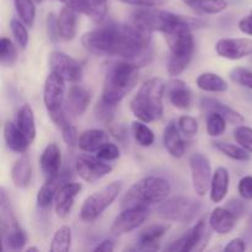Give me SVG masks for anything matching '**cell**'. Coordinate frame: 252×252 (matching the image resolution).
Here are the masks:
<instances>
[{"instance_id":"obj_22","label":"cell","mask_w":252,"mask_h":252,"mask_svg":"<svg viewBox=\"0 0 252 252\" xmlns=\"http://www.w3.org/2000/svg\"><path fill=\"white\" fill-rule=\"evenodd\" d=\"M236 220L238 218L226 207H217L209 217V225L213 231L225 235L233 230L236 225Z\"/></svg>"},{"instance_id":"obj_30","label":"cell","mask_w":252,"mask_h":252,"mask_svg":"<svg viewBox=\"0 0 252 252\" xmlns=\"http://www.w3.org/2000/svg\"><path fill=\"white\" fill-rule=\"evenodd\" d=\"M32 167L29 157L24 155L15 161L11 169V180L12 184L17 189H26L31 182Z\"/></svg>"},{"instance_id":"obj_54","label":"cell","mask_w":252,"mask_h":252,"mask_svg":"<svg viewBox=\"0 0 252 252\" xmlns=\"http://www.w3.org/2000/svg\"><path fill=\"white\" fill-rule=\"evenodd\" d=\"M115 250V243L112 240H103L94 249V251H102V252H112Z\"/></svg>"},{"instance_id":"obj_24","label":"cell","mask_w":252,"mask_h":252,"mask_svg":"<svg viewBox=\"0 0 252 252\" xmlns=\"http://www.w3.org/2000/svg\"><path fill=\"white\" fill-rule=\"evenodd\" d=\"M58 29L63 41H71L78 31V12L65 5L59 12Z\"/></svg>"},{"instance_id":"obj_58","label":"cell","mask_w":252,"mask_h":252,"mask_svg":"<svg viewBox=\"0 0 252 252\" xmlns=\"http://www.w3.org/2000/svg\"><path fill=\"white\" fill-rule=\"evenodd\" d=\"M58 1H63V2H65L66 0H58Z\"/></svg>"},{"instance_id":"obj_5","label":"cell","mask_w":252,"mask_h":252,"mask_svg":"<svg viewBox=\"0 0 252 252\" xmlns=\"http://www.w3.org/2000/svg\"><path fill=\"white\" fill-rule=\"evenodd\" d=\"M132 22L148 31H159L164 34L170 33L185 25H189L193 29L204 25V22L199 19L176 15L174 12L164 11L155 7H143L134 11L132 15Z\"/></svg>"},{"instance_id":"obj_35","label":"cell","mask_w":252,"mask_h":252,"mask_svg":"<svg viewBox=\"0 0 252 252\" xmlns=\"http://www.w3.org/2000/svg\"><path fill=\"white\" fill-rule=\"evenodd\" d=\"M213 144L214 148H217L219 152L223 153L225 157L236 160V161H250L251 160V153L248 152L241 145H235L225 142H216Z\"/></svg>"},{"instance_id":"obj_6","label":"cell","mask_w":252,"mask_h":252,"mask_svg":"<svg viewBox=\"0 0 252 252\" xmlns=\"http://www.w3.org/2000/svg\"><path fill=\"white\" fill-rule=\"evenodd\" d=\"M192 30L193 27L186 25L164 34L171 52L167 63V73L171 76H177L184 73L193 58L194 38Z\"/></svg>"},{"instance_id":"obj_46","label":"cell","mask_w":252,"mask_h":252,"mask_svg":"<svg viewBox=\"0 0 252 252\" xmlns=\"http://www.w3.org/2000/svg\"><path fill=\"white\" fill-rule=\"evenodd\" d=\"M120 148L110 142L105 143V144L96 152V157L100 158L101 160H105V161H113V160H117L118 158H120Z\"/></svg>"},{"instance_id":"obj_55","label":"cell","mask_w":252,"mask_h":252,"mask_svg":"<svg viewBox=\"0 0 252 252\" xmlns=\"http://www.w3.org/2000/svg\"><path fill=\"white\" fill-rule=\"evenodd\" d=\"M245 235H246V239H248V240H251L252 239V214H251L250 219H249L248 226H246Z\"/></svg>"},{"instance_id":"obj_34","label":"cell","mask_w":252,"mask_h":252,"mask_svg":"<svg viewBox=\"0 0 252 252\" xmlns=\"http://www.w3.org/2000/svg\"><path fill=\"white\" fill-rule=\"evenodd\" d=\"M1 239L4 248L14 251L22 250L27 243L26 233H25V230L20 225L11 229V230H9L7 233L2 234Z\"/></svg>"},{"instance_id":"obj_19","label":"cell","mask_w":252,"mask_h":252,"mask_svg":"<svg viewBox=\"0 0 252 252\" xmlns=\"http://www.w3.org/2000/svg\"><path fill=\"white\" fill-rule=\"evenodd\" d=\"M90 100L91 95L86 89L74 85L69 89L68 94H66L64 108H65L68 116H70V117H79V116L85 113L86 108H88L89 103H90Z\"/></svg>"},{"instance_id":"obj_40","label":"cell","mask_w":252,"mask_h":252,"mask_svg":"<svg viewBox=\"0 0 252 252\" xmlns=\"http://www.w3.org/2000/svg\"><path fill=\"white\" fill-rule=\"evenodd\" d=\"M228 121L217 112H208L207 116V132L211 137H220L226 129Z\"/></svg>"},{"instance_id":"obj_57","label":"cell","mask_w":252,"mask_h":252,"mask_svg":"<svg viewBox=\"0 0 252 252\" xmlns=\"http://www.w3.org/2000/svg\"><path fill=\"white\" fill-rule=\"evenodd\" d=\"M30 251H39V250H38V248H29L27 249V252H30Z\"/></svg>"},{"instance_id":"obj_10","label":"cell","mask_w":252,"mask_h":252,"mask_svg":"<svg viewBox=\"0 0 252 252\" xmlns=\"http://www.w3.org/2000/svg\"><path fill=\"white\" fill-rule=\"evenodd\" d=\"M75 169L79 176L89 184L98 181L112 171V166L107 164V161L101 160L97 157H93L89 153L78 157Z\"/></svg>"},{"instance_id":"obj_17","label":"cell","mask_w":252,"mask_h":252,"mask_svg":"<svg viewBox=\"0 0 252 252\" xmlns=\"http://www.w3.org/2000/svg\"><path fill=\"white\" fill-rule=\"evenodd\" d=\"M170 229L167 224H153L143 229L137 236L135 245L133 248H128L127 250L132 251H155L159 250L158 240L164 236Z\"/></svg>"},{"instance_id":"obj_13","label":"cell","mask_w":252,"mask_h":252,"mask_svg":"<svg viewBox=\"0 0 252 252\" xmlns=\"http://www.w3.org/2000/svg\"><path fill=\"white\" fill-rule=\"evenodd\" d=\"M148 207H137V208L123 209L121 214L116 217L111 225V233L115 235H123L139 228L149 217Z\"/></svg>"},{"instance_id":"obj_53","label":"cell","mask_w":252,"mask_h":252,"mask_svg":"<svg viewBox=\"0 0 252 252\" xmlns=\"http://www.w3.org/2000/svg\"><path fill=\"white\" fill-rule=\"evenodd\" d=\"M239 29L241 32H244L245 34L252 36V12L249 14L248 16H244L243 19L239 21Z\"/></svg>"},{"instance_id":"obj_42","label":"cell","mask_w":252,"mask_h":252,"mask_svg":"<svg viewBox=\"0 0 252 252\" xmlns=\"http://www.w3.org/2000/svg\"><path fill=\"white\" fill-rule=\"evenodd\" d=\"M26 26L27 25L20 17L19 19L12 17L11 21H10V29H11L12 36L15 37L17 44L21 49H25L29 44V32H27Z\"/></svg>"},{"instance_id":"obj_18","label":"cell","mask_w":252,"mask_h":252,"mask_svg":"<svg viewBox=\"0 0 252 252\" xmlns=\"http://www.w3.org/2000/svg\"><path fill=\"white\" fill-rule=\"evenodd\" d=\"M62 165V153L56 143H51L44 148L39 158V166L46 181L57 179L59 176Z\"/></svg>"},{"instance_id":"obj_7","label":"cell","mask_w":252,"mask_h":252,"mask_svg":"<svg viewBox=\"0 0 252 252\" xmlns=\"http://www.w3.org/2000/svg\"><path fill=\"white\" fill-rule=\"evenodd\" d=\"M202 211V202L187 196H175L159 204L157 214L164 220L175 223H192Z\"/></svg>"},{"instance_id":"obj_32","label":"cell","mask_w":252,"mask_h":252,"mask_svg":"<svg viewBox=\"0 0 252 252\" xmlns=\"http://www.w3.org/2000/svg\"><path fill=\"white\" fill-rule=\"evenodd\" d=\"M189 9L198 14H219L228 7L226 0H182Z\"/></svg>"},{"instance_id":"obj_37","label":"cell","mask_w":252,"mask_h":252,"mask_svg":"<svg viewBox=\"0 0 252 252\" xmlns=\"http://www.w3.org/2000/svg\"><path fill=\"white\" fill-rule=\"evenodd\" d=\"M132 132L133 135H134V139L140 147H152L154 144V140H155V134L147 125L145 122L140 121H135V122L132 123Z\"/></svg>"},{"instance_id":"obj_36","label":"cell","mask_w":252,"mask_h":252,"mask_svg":"<svg viewBox=\"0 0 252 252\" xmlns=\"http://www.w3.org/2000/svg\"><path fill=\"white\" fill-rule=\"evenodd\" d=\"M36 0H14L17 16L29 27H32L36 19Z\"/></svg>"},{"instance_id":"obj_15","label":"cell","mask_w":252,"mask_h":252,"mask_svg":"<svg viewBox=\"0 0 252 252\" xmlns=\"http://www.w3.org/2000/svg\"><path fill=\"white\" fill-rule=\"evenodd\" d=\"M216 51L221 58L238 61L252 56V39L250 38H223L216 44Z\"/></svg>"},{"instance_id":"obj_29","label":"cell","mask_w":252,"mask_h":252,"mask_svg":"<svg viewBox=\"0 0 252 252\" xmlns=\"http://www.w3.org/2000/svg\"><path fill=\"white\" fill-rule=\"evenodd\" d=\"M66 181L62 174H59V176L57 179L51 180V181H46V184L39 189L38 193H37V206L41 209H48L51 208L52 203L56 199V194L58 192L59 187L63 184H65Z\"/></svg>"},{"instance_id":"obj_26","label":"cell","mask_w":252,"mask_h":252,"mask_svg":"<svg viewBox=\"0 0 252 252\" xmlns=\"http://www.w3.org/2000/svg\"><path fill=\"white\" fill-rule=\"evenodd\" d=\"M65 5L78 14L89 16L96 24H101L107 14V6H96L91 0H66Z\"/></svg>"},{"instance_id":"obj_27","label":"cell","mask_w":252,"mask_h":252,"mask_svg":"<svg viewBox=\"0 0 252 252\" xmlns=\"http://www.w3.org/2000/svg\"><path fill=\"white\" fill-rule=\"evenodd\" d=\"M108 140H110V135L103 129H89L81 133L78 147L83 152L91 154V153L97 152Z\"/></svg>"},{"instance_id":"obj_56","label":"cell","mask_w":252,"mask_h":252,"mask_svg":"<svg viewBox=\"0 0 252 252\" xmlns=\"http://www.w3.org/2000/svg\"><path fill=\"white\" fill-rule=\"evenodd\" d=\"M91 1H93L96 6H107V5H106V1H107V0H91Z\"/></svg>"},{"instance_id":"obj_50","label":"cell","mask_w":252,"mask_h":252,"mask_svg":"<svg viewBox=\"0 0 252 252\" xmlns=\"http://www.w3.org/2000/svg\"><path fill=\"white\" fill-rule=\"evenodd\" d=\"M226 208L229 209V211L231 212V213L234 214V216L236 217V218H241V217L245 214L246 212V206L245 203H244L241 199H238V198H233L230 199V201L228 202V204H226Z\"/></svg>"},{"instance_id":"obj_48","label":"cell","mask_w":252,"mask_h":252,"mask_svg":"<svg viewBox=\"0 0 252 252\" xmlns=\"http://www.w3.org/2000/svg\"><path fill=\"white\" fill-rule=\"evenodd\" d=\"M47 33H48L51 42H53V43H56L61 38L58 29V17L53 12L48 14V16H47Z\"/></svg>"},{"instance_id":"obj_38","label":"cell","mask_w":252,"mask_h":252,"mask_svg":"<svg viewBox=\"0 0 252 252\" xmlns=\"http://www.w3.org/2000/svg\"><path fill=\"white\" fill-rule=\"evenodd\" d=\"M71 245V229L68 225H63L54 234L51 244V251L66 252Z\"/></svg>"},{"instance_id":"obj_28","label":"cell","mask_w":252,"mask_h":252,"mask_svg":"<svg viewBox=\"0 0 252 252\" xmlns=\"http://www.w3.org/2000/svg\"><path fill=\"white\" fill-rule=\"evenodd\" d=\"M230 184L229 171L225 167H218L214 171L211 182V199L214 203H220L226 197Z\"/></svg>"},{"instance_id":"obj_43","label":"cell","mask_w":252,"mask_h":252,"mask_svg":"<svg viewBox=\"0 0 252 252\" xmlns=\"http://www.w3.org/2000/svg\"><path fill=\"white\" fill-rule=\"evenodd\" d=\"M234 138L239 145L245 148L252 154V128L246 126H239L234 130Z\"/></svg>"},{"instance_id":"obj_16","label":"cell","mask_w":252,"mask_h":252,"mask_svg":"<svg viewBox=\"0 0 252 252\" xmlns=\"http://www.w3.org/2000/svg\"><path fill=\"white\" fill-rule=\"evenodd\" d=\"M83 189V185L76 182H65L59 187L54 199V208L59 218L65 219L73 209L74 202Z\"/></svg>"},{"instance_id":"obj_47","label":"cell","mask_w":252,"mask_h":252,"mask_svg":"<svg viewBox=\"0 0 252 252\" xmlns=\"http://www.w3.org/2000/svg\"><path fill=\"white\" fill-rule=\"evenodd\" d=\"M62 130V138H63L64 143L69 147H76L79 144V135H78V130L76 128L74 127L73 125L68 123L66 126H64L63 128H61Z\"/></svg>"},{"instance_id":"obj_33","label":"cell","mask_w":252,"mask_h":252,"mask_svg":"<svg viewBox=\"0 0 252 252\" xmlns=\"http://www.w3.org/2000/svg\"><path fill=\"white\" fill-rule=\"evenodd\" d=\"M197 86L207 93H225L228 84L221 76L214 73H203L197 78Z\"/></svg>"},{"instance_id":"obj_51","label":"cell","mask_w":252,"mask_h":252,"mask_svg":"<svg viewBox=\"0 0 252 252\" xmlns=\"http://www.w3.org/2000/svg\"><path fill=\"white\" fill-rule=\"evenodd\" d=\"M117 1L142 7H159L165 4V0H117Z\"/></svg>"},{"instance_id":"obj_44","label":"cell","mask_w":252,"mask_h":252,"mask_svg":"<svg viewBox=\"0 0 252 252\" xmlns=\"http://www.w3.org/2000/svg\"><path fill=\"white\" fill-rule=\"evenodd\" d=\"M230 78L234 83L252 90V71L249 70V69L241 68V66L234 68L230 71Z\"/></svg>"},{"instance_id":"obj_1","label":"cell","mask_w":252,"mask_h":252,"mask_svg":"<svg viewBox=\"0 0 252 252\" xmlns=\"http://www.w3.org/2000/svg\"><path fill=\"white\" fill-rule=\"evenodd\" d=\"M152 31L133 24L105 25L86 32L81 43L90 53L100 57H118L143 66L152 59Z\"/></svg>"},{"instance_id":"obj_12","label":"cell","mask_w":252,"mask_h":252,"mask_svg":"<svg viewBox=\"0 0 252 252\" xmlns=\"http://www.w3.org/2000/svg\"><path fill=\"white\" fill-rule=\"evenodd\" d=\"M209 234L207 230V224L204 219L197 221L185 235L175 240L174 243L170 244L166 246L167 251H182V252H189L193 250H201L199 244L206 245L203 241H208Z\"/></svg>"},{"instance_id":"obj_23","label":"cell","mask_w":252,"mask_h":252,"mask_svg":"<svg viewBox=\"0 0 252 252\" xmlns=\"http://www.w3.org/2000/svg\"><path fill=\"white\" fill-rule=\"evenodd\" d=\"M201 106L203 108V111H206L207 113L217 112L219 115H221L231 125H243L244 121H245L243 115H240L238 111L229 107L228 105L220 102L219 100H216V98L203 97L201 101Z\"/></svg>"},{"instance_id":"obj_20","label":"cell","mask_w":252,"mask_h":252,"mask_svg":"<svg viewBox=\"0 0 252 252\" xmlns=\"http://www.w3.org/2000/svg\"><path fill=\"white\" fill-rule=\"evenodd\" d=\"M165 93L174 107L179 110H187L191 106V89L181 79H171L165 86Z\"/></svg>"},{"instance_id":"obj_41","label":"cell","mask_w":252,"mask_h":252,"mask_svg":"<svg viewBox=\"0 0 252 252\" xmlns=\"http://www.w3.org/2000/svg\"><path fill=\"white\" fill-rule=\"evenodd\" d=\"M116 113V105L106 102L101 98L95 106V116L98 122L102 123L103 126H111Z\"/></svg>"},{"instance_id":"obj_4","label":"cell","mask_w":252,"mask_h":252,"mask_svg":"<svg viewBox=\"0 0 252 252\" xmlns=\"http://www.w3.org/2000/svg\"><path fill=\"white\" fill-rule=\"evenodd\" d=\"M171 185L162 177L148 176L133 185L121 201L122 209L149 207L169 198Z\"/></svg>"},{"instance_id":"obj_49","label":"cell","mask_w":252,"mask_h":252,"mask_svg":"<svg viewBox=\"0 0 252 252\" xmlns=\"http://www.w3.org/2000/svg\"><path fill=\"white\" fill-rule=\"evenodd\" d=\"M238 191L241 198L246 201H252V176H244L239 181Z\"/></svg>"},{"instance_id":"obj_2","label":"cell","mask_w":252,"mask_h":252,"mask_svg":"<svg viewBox=\"0 0 252 252\" xmlns=\"http://www.w3.org/2000/svg\"><path fill=\"white\" fill-rule=\"evenodd\" d=\"M138 79L139 65L126 59L113 62L106 71L101 98L111 105L117 106L134 88Z\"/></svg>"},{"instance_id":"obj_25","label":"cell","mask_w":252,"mask_h":252,"mask_svg":"<svg viewBox=\"0 0 252 252\" xmlns=\"http://www.w3.org/2000/svg\"><path fill=\"white\" fill-rule=\"evenodd\" d=\"M4 139L9 149L15 153H20V154L26 153L27 148L31 144L29 139L25 137L24 133L21 132V129L17 127V125L10 122V121L5 122L4 125Z\"/></svg>"},{"instance_id":"obj_59","label":"cell","mask_w":252,"mask_h":252,"mask_svg":"<svg viewBox=\"0 0 252 252\" xmlns=\"http://www.w3.org/2000/svg\"><path fill=\"white\" fill-rule=\"evenodd\" d=\"M36 2H42V0H36Z\"/></svg>"},{"instance_id":"obj_31","label":"cell","mask_w":252,"mask_h":252,"mask_svg":"<svg viewBox=\"0 0 252 252\" xmlns=\"http://www.w3.org/2000/svg\"><path fill=\"white\" fill-rule=\"evenodd\" d=\"M16 125L24 133L25 137L29 139V142H33L36 138V122H34L33 110L29 103H25L17 112Z\"/></svg>"},{"instance_id":"obj_52","label":"cell","mask_w":252,"mask_h":252,"mask_svg":"<svg viewBox=\"0 0 252 252\" xmlns=\"http://www.w3.org/2000/svg\"><path fill=\"white\" fill-rule=\"evenodd\" d=\"M225 251H233V252H244L246 250V243L244 239L236 238L233 239L228 245L224 248Z\"/></svg>"},{"instance_id":"obj_9","label":"cell","mask_w":252,"mask_h":252,"mask_svg":"<svg viewBox=\"0 0 252 252\" xmlns=\"http://www.w3.org/2000/svg\"><path fill=\"white\" fill-rule=\"evenodd\" d=\"M189 167L193 189L198 196H206L212 182V166L208 158L202 153H194L189 158Z\"/></svg>"},{"instance_id":"obj_45","label":"cell","mask_w":252,"mask_h":252,"mask_svg":"<svg viewBox=\"0 0 252 252\" xmlns=\"http://www.w3.org/2000/svg\"><path fill=\"white\" fill-rule=\"evenodd\" d=\"M180 130L186 137H193L198 132V122L194 117L191 116H181L177 121Z\"/></svg>"},{"instance_id":"obj_14","label":"cell","mask_w":252,"mask_h":252,"mask_svg":"<svg viewBox=\"0 0 252 252\" xmlns=\"http://www.w3.org/2000/svg\"><path fill=\"white\" fill-rule=\"evenodd\" d=\"M49 68L51 71L57 73L69 83H78L83 74V69L78 61L58 51L52 52L49 56Z\"/></svg>"},{"instance_id":"obj_8","label":"cell","mask_w":252,"mask_h":252,"mask_svg":"<svg viewBox=\"0 0 252 252\" xmlns=\"http://www.w3.org/2000/svg\"><path fill=\"white\" fill-rule=\"evenodd\" d=\"M121 189H122V184L115 181L89 196L80 209L81 220L86 223L96 220L116 201Z\"/></svg>"},{"instance_id":"obj_11","label":"cell","mask_w":252,"mask_h":252,"mask_svg":"<svg viewBox=\"0 0 252 252\" xmlns=\"http://www.w3.org/2000/svg\"><path fill=\"white\" fill-rule=\"evenodd\" d=\"M43 101L48 113L64 108V103H65V80L54 71H51L48 74L46 83H44Z\"/></svg>"},{"instance_id":"obj_3","label":"cell","mask_w":252,"mask_h":252,"mask_svg":"<svg viewBox=\"0 0 252 252\" xmlns=\"http://www.w3.org/2000/svg\"><path fill=\"white\" fill-rule=\"evenodd\" d=\"M165 86L166 84L160 78H152L143 84L137 95L130 101V110L138 120L150 123L162 117Z\"/></svg>"},{"instance_id":"obj_39","label":"cell","mask_w":252,"mask_h":252,"mask_svg":"<svg viewBox=\"0 0 252 252\" xmlns=\"http://www.w3.org/2000/svg\"><path fill=\"white\" fill-rule=\"evenodd\" d=\"M17 61V51L14 43L6 37L0 39V62L4 66H14Z\"/></svg>"},{"instance_id":"obj_21","label":"cell","mask_w":252,"mask_h":252,"mask_svg":"<svg viewBox=\"0 0 252 252\" xmlns=\"http://www.w3.org/2000/svg\"><path fill=\"white\" fill-rule=\"evenodd\" d=\"M162 140L164 145L169 154L174 158H182L186 152V143L182 139L181 130H180L179 125L175 121H170L164 129L162 134Z\"/></svg>"}]
</instances>
